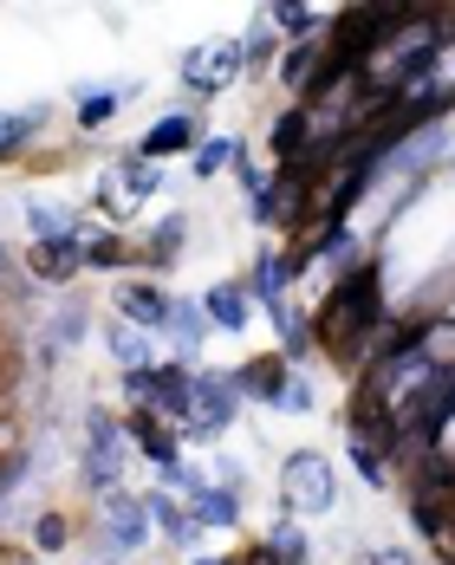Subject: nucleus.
Masks as SVG:
<instances>
[{
    "instance_id": "obj_23",
    "label": "nucleus",
    "mask_w": 455,
    "mask_h": 565,
    "mask_svg": "<svg viewBox=\"0 0 455 565\" xmlns=\"http://www.w3.org/2000/svg\"><path fill=\"white\" fill-rule=\"evenodd\" d=\"M117 111V98H105V92H98V98H85V105H78V117H85V124H105V117Z\"/></svg>"
},
{
    "instance_id": "obj_20",
    "label": "nucleus",
    "mask_w": 455,
    "mask_h": 565,
    "mask_svg": "<svg viewBox=\"0 0 455 565\" xmlns=\"http://www.w3.org/2000/svg\"><path fill=\"white\" fill-rule=\"evenodd\" d=\"M65 540H72V520H65V513H46V520H40V553H53Z\"/></svg>"
},
{
    "instance_id": "obj_21",
    "label": "nucleus",
    "mask_w": 455,
    "mask_h": 565,
    "mask_svg": "<svg viewBox=\"0 0 455 565\" xmlns=\"http://www.w3.org/2000/svg\"><path fill=\"white\" fill-rule=\"evenodd\" d=\"M33 124H40V111H33V117H7V111H0V157H7V150H13Z\"/></svg>"
},
{
    "instance_id": "obj_5",
    "label": "nucleus",
    "mask_w": 455,
    "mask_h": 565,
    "mask_svg": "<svg viewBox=\"0 0 455 565\" xmlns=\"http://www.w3.org/2000/svg\"><path fill=\"white\" fill-rule=\"evenodd\" d=\"M117 468H124V436H117L112 416H92V455H85V481H92V488H117Z\"/></svg>"
},
{
    "instance_id": "obj_28",
    "label": "nucleus",
    "mask_w": 455,
    "mask_h": 565,
    "mask_svg": "<svg viewBox=\"0 0 455 565\" xmlns=\"http://www.w3.org/2000/svg\"><path fill=\"white\" fill-rule=\"evenodd\" d=\"M53 332H59V344H72V339H78V332H85V319H78V312H65V319H59Z\"/></svg>"
},
{
    "instance_id": "obj_19",
    "label": "nucleus",
    "mask_w": 455,
    "mask_h": 565,
    "mask_svg": "<svg viewBox=\"0 0 455 565\" xmlns=\"http://www.w3.org/2000/svg\"><path fill=\"white\" fill-rule=\"evenodd\" d=\"M124 260H130V254H124L117 234H98V241L85 234V267H124Z\"/></svg>"
},
{
    "instance_id": "obj_6",
    "label": "nucleus",
    "mask_w": 455,
    "mask_h": 565,
    "mask_svg": "<svg viewBox=\"0 0 455 565\" xmlns=\"http://www.w3.org/2000/svg\"><path fill=\"white\" fill-rule=\"evenodd\" d=\"M78 267H85V234H53V241H40V247H33V274H40V280L65 286Z\"/></svg>"
},
{
    "instance_id": "obj_15",
    "label": "nucleus",
    "mask_w": 455,
    "mask_h": 565,
    "mask_svg": "<svg viewBox=\"0 0 455 565\" xmlns=\"http://www.w3.org/2000/svg\"><path fill=\"white\" fill-rule=\"evenodd\" d=\"M182 234H189V222H182V215H170V222L150 234V260H157V267H170L176 254H182Z\"/></svg>"
},
{
    "instance_id": "obj_25",
    "label": "nucleus",
    "mask_w": 455,
    "mask_h": 565,
    "mask_svg": "<svg viewBox=\"0 0 455 565\" xmlns=\"http://www.w3.org/2000/svg\"><path fill=\"white\" fill-rule=\"evenodd\" d=\"M20 475H27V455H7V461H0V494H7Z\"/></svg>"
},
{
    "instance_id": "obj_13",
    "label": "nucleus",
    "mask_w": 455,
    "mask_h": 565,
    "mask_svg": "<svg viewBox=\"0 0 455 565\" xmlns=\"http://www.w3.org/2000/svg\"><path fill=\"white\" fill-rule=\"evenodd\" d=\"M234 520H241L234 488H195V526H234Z\"/></svg>"
},
{
    "instance_id": "obj_31",
    "label": "nucleus",
    "mask_w": 455,
    "mask_h": 565,
    "mask_svg": "<svg viewBox=\"0 0 455 565\" xmlns=\"http://www.w3.org/2000/svg\"><path fill=\"white\" fill-rule=\"evenodd\" d=\"M0 280H7V254H0Z\"/></svg>"
},
{
    "instance_id": "obj_16",
    "label": "nucleus",
    "mask_w": 455,
    "mask_h": 565,
    "mask_svg": "<svg viewBox=\"0 0 455 565\" xmlns=\"http://www.w3.org/2000/svg\"><path fill=\"white\" fill-rule=\"evenodd\" d=\"M241 150H234V137H202V150H195V175H215V170H228Z\"/></svg>"
},
{
    "instance_id": "obj_10",
    "label": "nucleus",
    "mask_w": 455,
    "mask_h": 565,
    "mask_svg": "<svg viewBox=\"0 0 455 565\" xmlns=\"http://www.w3.org/2000/svg\"><path fill=\"white\" fill-rule=\"evenodd\" d=\"M117 306H124L130 326H170V312H176V299H163L157 286H124Z\"/></svg>"
},
{
    "instance_id": "obj_24",
    "label": "nucleus",
    "mask_w": 455,
    "mask_h": 565,
    "mask_svg": "<svg viewBox=\"0 0 455 565\" xmlns=\"http://www.w3.org/2000/svg\"><path fill=\"white\" fill-rule=\"evenodd\" d=\"M281 409H313V391H306V377H293V384H286Z\"/></svg>"
},
{
    "instance_id": "obj_18",
    "label": "nucleus",
    "mask_w": 455,
    "mask_h": 565,
    "mask_svg": "<svg viewBox=\"0 0 455 565\" xmlns=\"http://www.w3.org/2000/svg\"><path fill=\"white\" fill-rule=\"evenodd\" d=\"M112 358L124 364V371H150V364H144V358H150V344L137 339L130 326H117V332H112Z\"/></svg>"
},
{
    "instance_id": "obj_12",
    "label": "nucleus",
    "mask_w": 455,
    "mask_h": 565,
    "mask_svg": "<svg viewBox=\"0 0 455 565\" xmlns=\"http://www.w3.org/2000/svg\"><path fill=\"white\" fill-rule=\"evenodd\" d=\"M202 312H209L222 332H241V326H247V286H215V292L202 299Z\"/></svg>"
},
{
    "instance_id": "obj_30",
    "label": "nucleus",
    "mask_w": 455,
    "mask_h": 565,
    "mask_svg": "<svg viewBox=\"0 0 455 565\" xmlns=\"http://www.w3.org/2000/svg\"><path fill=\"white\" fill-rule=\"evenodd\" d=\"M371 565H410V553H378Z\"/></svg>"
},
{
    "instance_id": "obj_8",
    "label": "nucleus",
    "mask_w": 455,
    "mask_h": 565,
    "mask_svg": "<svg viewBox=\"0 0 455 565\" xmlns=\"http://www.w3.org/2000/svg\"><path fill=\"white\" fill-rule=\"evenodd\" d=\"M234 384H241L247 396H261V403H281L286 384H293V371H286V358H274V351H267V358L241 364V371H234Z\"/></svg>"
},
{
    "instance_id": "obj_4",
    "label": "nucleus",
    "mask_w": 455,
    "mask_h": 565,
    "mask_svg": "<svg viewBox=\"0 0 455 565\" xmlns=\"http://www.w3.org/2000/svg\"><path fill=\"white\" fill-rule=\"evenodd\" d=\"M241 72V46H195V53L182 58V78H189V92H222L228 78Z\"/></svg>"
},
{
    "instance_id": "obj_27",
    "label": "nucleus",
    "mask_w": 455,
    "mask_h": 565,
    "mask_svg": "<svg viewBox=\"0 0 455 565\" xmlns=\"http://www.w3.org/2000/svg\"><path fill=\"white\" fill-rule=\"evenodd\" d=\"M274 53V33H267V26H254V40H247V58H254V65H261V58Z\"/></svg>"
},
{
    "instance_id": "obj_26",
    "label": "nucleus",
    "mask_w": 455,
    "mask_h": 565,
    "mask_svg": "<svg viewBox=\"0 0 455 565\" xmlns=\"http://www.w3.org/2000/svg\"><path fill=\"white\" fill-rule=\"evenodd\" d=\"M274 26H313V13L306 7H274Z\"/></svg>"
},
{
    "instance_id": "obj_17",
    "label": "nucleus",
    "mask_w": 455,
    "mask_h": 565,
    "mask_svg": "<svg viewBox=\"0 0 455 565\" xmlns=\"http://www.w3.org/2000/svg\"><path fill=\"white\" fill-rule=\"evenodd\" d=\"M286 274H293L286 260H274V254H261V267H254V292H261L267 306H281V286H286Z\"/></svg>"
},
{
    "instance_id": "obj_29",
    "label": "nucleus",
    "mask_w": 455,
    "mask_h": 565,
    "mask_svg": "<svg viewBox=\"0 0 455 565\" xmlns=\"http://www.w3.org/2000/svg\"><path fill=\"white\" fill-rule=\"evenodd\" d=\"M0 565H33V559H27L20 546H0Z\"/></svg>"
},
{
    "instance_id": "obj_3",
    "label": "nucleus",
    "mask_w": 455,
    "mask_h": 565,
    "mask_svg": "<svg viewBox=\"0 0 455 565\" xmlns=\"http://www.w3.org/2000/svg\"><path fill=\"white\" fill-rule=\"evenodd\" d=\"M234 396H241L234 377H195V391H189V416H182V436H222L228 423H234Z\"/></svg>"
},
{
    "instance_id": "obj_7",
    "label": "nucleus",
    "mask_w": 455,
    "mask_h": 565,
    "mask_svg": "<svg viewBox=\"0 0 455 565\" xmlns=\"http://www.w3.org/2000/svg\"><path fill=\"white\" fill-rule=\"evenodd\" d=\"M144 520H150V501L112 494V508H105V540H112L117 553H137V546H144Z\"/></svg>"
},
{
    "instance_id": "obj_9",
    "label": "nucleus",
    "mask_w": 455,
    "mask_h": 565,
    "mask_svg": "<svg viewBox=\"0 0 455 565\" xmlns=\"http://www.w3.org/2000/svg\"><path fill=\"white\" fill-rule=\"evenodd\" d=\"M130 436L144 443V455H150L157 468H176V461H182V455H176V429L157 416V409H137V416H130Z\"/></svg>"
},
{
    "instance_id": "obj_2",
    "label": "nucleus",
    "mask_w": 455,
    "mask_h": 565,
    "mask_svg": "<svg viewBox=\"0 0 455 565\" xmlns=\"http://www.w3.org/2000/svg\"><path fill=\"white\" fill-rule=\"evenodd\" d=\"M281 494L293 513H326L332 508V468H326V455H286L281 468Z\"/></svg>"
},
{
    "instance_id": "obj_1",
    "label": "nucleus",
    "mask_w": 455,
    "mask_h": 565,
    "mask_svg": "<svg viewBox=\"0 0 455 565\" xmlns=\"http://www.w3.org/2000/svg\"><path fill=\"white\" fill-rule=\"evenodd\" d=\"M384 326V292H378V267H351L313 312V339L332 358H364Z\"/></svg>"
},
{
    "instance_id": "obj_22",
    "label": "nucleus",
    "mask_w": 455,
    "mask_h": 565,
    "mask_svg": "<svg viewBox=\"0 0 455 565\" xmlns=\"http://www.w3.org/2000/svg\"><path fill=\"white\" fill-rule=\"evenodd\" d=\"M170 326H176V339H182V351H195V332H202V319H195L189 306H176V312H170Z\"/></svg>"
},
{
    "instance_id": "obj_11",
    "label": "nucleus",
    "mask_w": 455,
    "mask_h": 565,
    "mask_svg": "<svg viewBox=\"0 0 455 565\" xmlns=\"http://www.w3.org/2000/svg\"><path fill=\"white\" fill-rule=\"evenodd\" d=\"M189 137H195V117H163V124H150V137H144V163H157V157H176V150H189Z\"/></svg>"
},
{
    "instance_id": "obj_14",
    "label": "nucleus",
    "mask_w": 455,
    "mask_h": 565,
    "mask_svg": "<svg viewBox=\"0 0 455 565\" xmlns=\"http://www.w3.org/2000/svg\"><path fill=\"white\" fill-rule=\"evenodd\" d=\"M150 520H157V526L170 533L176 546H189V540H195V513H182L176 501H150Z\"/></svg>"
}]
</instances>
